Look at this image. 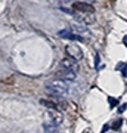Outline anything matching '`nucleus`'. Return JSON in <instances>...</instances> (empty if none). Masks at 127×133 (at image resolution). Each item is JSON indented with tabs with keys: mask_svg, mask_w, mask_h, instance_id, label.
I'll return each instance as SVG.
<instances>
[{
	"mask_svg": "<svg viewBox=\"0 0 127 133\" xmlns=\"http://www.w3.org/2000/svg\"><path fill=\"white\" fill-rule=\"evenodd\" d=\"M71 8L77 12H86V14H93L95 12L93 6L89 5V3H84V2H75V3H72Z\"/></svg>",
	"mask_w": 127,
	"mask_h": 133,
	"instance_id": "obj_4",
	"label": "nucleus"
},
{
	"mask_svg": "<svg viewBox=\"0 0 127 133\" xmlns=\"http://www.w3.org/2000/svg\"><path fill=\"white\" fill-rule=\"evenodd\" d=\"M108 102H109V107H112V108L118 105V101L115 98H112V96H108Z\"/></svg>",
	"mask_w": 127,
	"mask_h": 133,
	"instance_id": "obj_9",
	"label": "nucleus"
},
{
	"mask_svg": "<svg viewBox=\"0 0 127 133\" xmlns=\"http://www.w3.org/2000/svg\"><path fill=\"white\" fill-rule=\"evenodd\" d=\"M124 68H126V64H124V62H118L117 66H115V70H117V71H123Z\"/></svg>",
	"mask_w": 127,
	"mask_h": 133,
	"instance_id": "obj_12",
	"label": "nucleus"
},
{
	"mask_svg": "<svg viewBox=\"0 0 127 133\" xmlns=\"http://www.w3.org/2000/svg\"><path fill=\"white\" fill-rule=\"evenodd\" d=\"M59 37L61 38H68V40H83L80 36H77V34H74L72 31H68V30L59 31Z\"/></svg>",
	"mask_w": 127,
	"mask_h": 133,
	"instance_id": "obj_6",
	"label": "nucleus"
},
{
	"mask_svg": "<svg viewBox=\"0 0 127 133\" xmlns=\"http://www.w3.org/2000/svg\"><path fill=\"white\" fill-rule=\"evenodd\" d=\"M46 115H47V120L52 124H55V126H58V124H61L62 121H64V115H62L58 109H49Z\"/></svg>",
	"mask_w": 127,
	"mask_h": 133,
	"instance_id": "obj_3",
	"label": "nucleus"
},
{
	"mask_svg": "<svg viewBox=\"0 0 127 133\" xmlns=\"http://www.w3.org/2000/svg\"><path fill=\"white\" fill-rule=\"evenodd\" d=\"M95 65L99 66V55L96 53V56H95Z\"/></svg>",
	"mask_w": 127,
	"mask_h": 133,
	"instance_id": "obj_14",
	"label": "nucleus"
},
{
	"mask_svg": "<svg viewBox=\"0 0 127 133\" xmlns=\"http://www.w3.org/2000/svg\"><path fill=\"white\" fill-rule=\"evenodd\" d=\"M126 108H127V105H126V104H123L121 107L118 108V114H121V112H124V111H126Z\"/></svg>",
	"mask_w": 127,
	"mask_h": 133,
	"instance_id": "obj_13",
	"label": "nucleus"
},
{
	"mask_svg": "<svg viewBox=\"0 0 127 133\" xmlns=\"http://www.w3.org/2000/svg\"><path fill=\"white\" fill-rule=\"evenodd\" d=\"M123 76H124V77H127V66L124 68V70H123Z\"/></svg>",
	"mask_w": 127,
	"mask_h": 133,
	"instance_id": "obj_16",
	"label": "nucleus"
},
{
	"mask_svg": "<svg viewBox=\"0 0 127 133\" xmlns=\"http://www.w3.org/2000/svg\"><path fill=\"white\" fill-rule=\"evenodd\" d=\"M121 124H123V120L121 118L115 120V121H114V124H112V129H114V130H118V129L121 127Z\"/></svg>",
	"mask_w": 127,
	"mask_h": 133,
	"instance_id": "obj_10",
	"label": "nucleus"
},
{
	"mask_svg": "<svg viewBox=\"0 0 127 133\" xmlns=\"http://www.w3.org/2000/svg\"><path fill=\"white\" fill-rule=\"evenodd\" d=\"M123 42H124V43H126V44H127V36H126V37H124V40H123Z\"/></svg>",
	"mask_w": 127,
	"mask_h": 133,
	"instance_id": "obj_17",
	"label": "nucleus"
},
{
	"mask_svg": "<svg viewBox=\"0 0 127 133\" xmlns=\"http://www.w3.org/2000/svg\"><path fill=\"white\" fill-rule=\"evenodd\" d=\"M89 2H92V0H89Z\"/></svg>",
	"mask_w": 127,
	"mask_h": 133,
	"instance_id": "obj_18",
	"label": "nucleus"
},
{
	"mask_svg": "<svg viewBox=\"0 0 127 133\" xmlns=\"http://www.w3.org/2000/svg\"><path fill=\"white\" fill-rule=\"evenodd\" d=\"M65 52L66 55L70 58H72L74 61H80L81 58H83V52H81V49L77 46V44H68L65 48Z\"/></svg>",
	"mask_w": 127,
	"mask_h": 133,
	"instance_id": "obj_2",
	"label": "nucleus"
},
{
	"mask_svg": "<svg viewBox=\"0 0 127 133\" xmlns=\"http://www.w3.org/2000/svg\"><path fill=\"white\" fill-rule=\"evenodd\" d=\"M59 66H61L62 70H72V68H75V61L72 58H65V59L61 61Z\"/></svg>",
	"mask_w": 127,
	"mask_h": 133,
	"instance_id": "obj_7",
	"label": "nucleus"
},
{
	"mask_svg": "<svg viewBox=\"0 0 127 133\" xmlns=\"http://www.w3.org/2000/svg\"><path fill=\"white\" fill-rule=\"evenodd\" d=\"M58 77L64 81H74L75 80V71L72 70H62V71L58 72Z\"/></svg>",
	"mask_w": 127,
	"mask_h": 133,
	"instance_id": "obj_5",
	"label": "nucleus"
},
{
	"mask_svg": "<svg viewBox=\"0 0 127 133\" xmlns=\"http://www.w3.org/2000/svg\"><path fill=\"white\" fill-rule=\"evenodd\" d=\"M72 30H75V33H86V28L78 27V25H72Z\"/></svg>",
	"mask_w": 127,
	"mask_h": 133,
	"instance_id": "obj_11",
	"label": "nucleus"
},
{
	"mask_svg": "<svg viewBox=\"0 0 127 133\" xmlns=\"http://www.w3.org/2000/svg\"><path fill=\"white\" fill-rule=\"evenodd\" d=\"M47 90L58 96H66L68 90H70V86L66 84V81L61 80V78H53V80L47 81L46 83Z\"/></svg>",
	"mask_w": 127,
	"mask_h": 133,
	"instance_id": "obj_1",
	"label": "nucleus"
},
{
	"mask_svg": "<svg viewBox=\"0 0 127 133\" xmlns=\"http://www.w3.org/2000/svg\"><path fill=\"white\" fill-rule=\"evenodd\" d=\"M109 127H111V126H109V124H105L104 127H102V133H105V132H106V130H108Z\"/></svg>",
	"mask_w": 127,
	"mask_h": 133,
	"instance_id": "obj_15",
	"label": "nucleus"
},
{
	"mask_svg": "<svg viewBox=\"0 0 127 133\" xmlns=\"http://www.w3.org/2000/svg\"><path fill=\"white\" fill-rule=\"evenodd\" d=\"M44 130H46L47 133H55V132H56V126H55V124H52V123H50V126H49V124H46Z\"/></svg>",
	"mask_w": 127,
	"mask_h": 133,
	"instance_id": "obj_8",
	"label": "nucleus"
}]
</instances>
